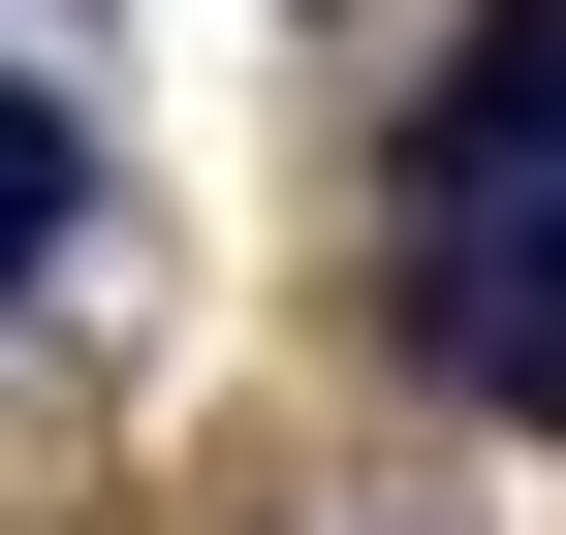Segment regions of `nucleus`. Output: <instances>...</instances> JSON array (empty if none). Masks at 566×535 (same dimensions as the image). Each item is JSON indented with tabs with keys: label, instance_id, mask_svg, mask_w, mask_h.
<instances>
[{
	"label": "nucleus",
	"instance_id": "1",
	"mask_svg": "<svg viewBox=\"0 0 566 535\" xmlns=\"http://www.w3.org/2000/svg\"><path fill=\"white\" fill-rule=\"evenodd\" d=\"M409 347H441L504 441H566V189L535 221H441V315H409Z\"/></svg>",
	"mask_w": 566,
	"mask_h": 535
},
{
	"label": "nucleus",
	"instance_id": "2",
	"mask_svg": "<svg viewBox=\"0 0 566 535\" xmlns=\"http://www.w3.org/2000/svg\"><path fill=\"white\" fill-rule=\"evenodd\" d=\"M63 221H95V158H63V95H32V63H0V315L63 284Z\"/></svg>",
	"mask_w": 566,
	"mask_h": 535
}]
</instances>
